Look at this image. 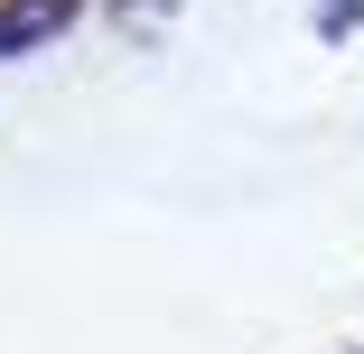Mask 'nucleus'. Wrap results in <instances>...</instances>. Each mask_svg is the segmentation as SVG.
<instances>
[{
    "mask_svg": "<svg viewBox=\"0 0 364 354\" xmlns=\"http://www.w3.org/2000/svg\"><path fill=\"white\" fill-rule=\"evenodd\" d=\"M65 19H75V0H10V10H0V56H19V47L56 38Z\"/></svg>",
    "mask_w": 364,
    "mask_h": 354,
    "instance_id": "1",
    "label": "nucleus"
}]
</instances>
